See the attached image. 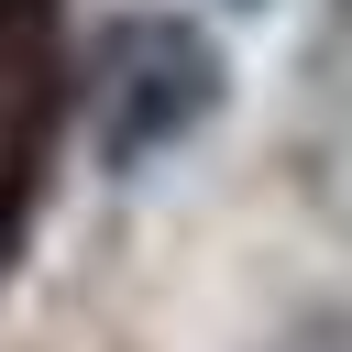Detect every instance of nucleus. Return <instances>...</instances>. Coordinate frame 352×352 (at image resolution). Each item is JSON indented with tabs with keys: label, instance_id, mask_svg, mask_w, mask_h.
<instances>
[{
	"label": "nucleus",
	"instance_id": "obj_1",
	"mask_svg": "<svg viewBox=\"0 0 352 352\" xmlns=\"http://www.w3.org/2000/svg\"><path fill=\"white\" fill-rule=\"evenodd\" d=\"M220 44L187 22V11H132L110 22L99 66H88V143L99 165H154L165 143H187L209 110H220Z\"/></svg>",
	"mask_w": 352,
	"mask_h": 352
},
{
	"label": "nucleus",
	"instance_id": "obj_2",
	"mask_svg": "<svg viewBox=\"0 0 352 352\" xmlns=\"http://www.w3.org/2000/svg\"><path fill=\"white\" fill-rule=\"evenodd\" d=\"M55 121H66V0H0V286L44 209Z\"/></svg>",
	"mask_w": 352,
	"mask_h": 352
}]
</instances>
